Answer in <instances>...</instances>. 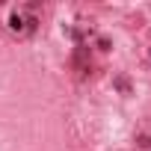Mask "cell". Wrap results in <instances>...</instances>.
Instances as JSON below:
<instances>
[{"label":"cell","instance_id":"6da1fadb","mask_svg":"<svg viewBox=\"0 0 151 151\" xmlns=\"http://www.w3.org/2000/svg\"><path fill=\"white\" fill-rule=\"evenodd\" d=\"M113 86L122 92V95H130V80L124 77V74H119V77H113Z\"/></svg>","mask_w":151,"mask_h":151},{"label":"cell","instance_id":"7a4b0ae2","mask_svg":"<svg viewBox=\"0 0 151 151\" xmlns=\"http://www.w3.org/2000/svg\"><path fill=\"white\" fill-rule=\"evenodd\" d=\"M9 27H12L15 33H24V18H21L18 12H12V15H9Z\"/></svg>","mask_w":151,"mask_h":151},{"label":"cell","instance_id":"3957f363","mask_svg":"<svg viewBox=\"0 0 151 151\" xmlns=\"http://www.w3.org/2000/svg\"><path fill=\"white\" fill-rule=\"evenodd\" d=\"M98 47H101V50H110L113 45H110V39H98Z\"/></svg>","mask_w":151,"mask_h":151}]
</instances>
